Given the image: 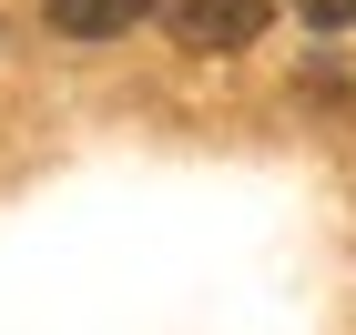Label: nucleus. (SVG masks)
I'll list each match as a JSON object with an SVG mask.
<instances>
[{
  "label": "nucleus",
  "instance_id": "obj_1",
  "mask_svg": "<svg viewBox=\"0 0 356 335\" xmlns=\"http://www.w3.org/2000/svg\"><path fill=\"white\" fill-rule=\"evenodd\" d=\"M265 31V0H173V41L193 51H245Z\"/></svg>",
  "mask_w": 356,
  "mask_h": 335
},
{
  "label": "nucleus",
  "instance_id": "obj_3",
  "mask_svg": "<svg viewBox=\"0 0 356 335\" xmlns=\"http://www.w3.org/2000/svg\"><path fill=\"white\" fill-rule=\"evenodd\" d=\"M296 82L316 92V102H356V61H336V51H316V61H305V71H296Z\"/></svg>",
  "mask_w": 356,
  "mask_h": 335
},
{
  "label": "nucleus",
  "instance_id": "obj_4",
  "mask_svg": "<svg viewBox=\"0 0 356 335\" xmlns=\"http://www.w3.org/2000/svg\"><path fill=\"white\" fill-rule=\"evenodd\" d=\"M296 21H316V31H356V0H296Z\"/></svg>",
  "mask_w": 356,
  "mask_h": 335
},
{
  "label": "nucleus",
  "instance_id": "obj_2",
  "mask_svg": "<svg viewBox=\"0 0 356 335\" xmlns=\"http://www.w3.org/2000/svg\"><path fill=\"white\" fill-rule=\"evenodd\" d=\"M143 10H153V0H41V21H51L61 41H122Z\"/></svg>",
  "mask_w": 356,
  "mask_h": 335
}]
</instances>
